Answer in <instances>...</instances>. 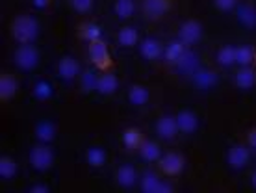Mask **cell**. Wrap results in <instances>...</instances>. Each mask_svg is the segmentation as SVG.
I'll list each match as a JSON object with an SVG mask.
<instances>
[{
	"mask_svg": "<svg viewBox=\"0 0 256 193\" xmlns=\"http://www.w3.org/2000/svg\"><path fill=\"white\" fill-rule=\"evenodd\" d=\"M178 122H176V116H162L158 121H156V134L160 136L162 140H167V142H171L176 138L178 134Z\"/></svg>",
	"mask_w": 256,
	"mask_h": 193,
	"instance_id": "ba28073f",
	"label": "cell"
},
{
	"mask_svg": "<svg viewBox=\"0 0 256 193\" xmlns=\"http://www.w3.org/2000/svg\"><path fill=\"white\" fill-rule=\"evenodd\" d=\"M202 38V24L195 19L184 20L178 28V39L186 46H192L198 43V39Z\"/></svg>",
	"mask_w": 256,
	"mask_h": 193,
	"instance_id": "52a82bcc",
	"label": "cell"
},
{
	"mask_svg": "<svg viewBox=\"0 0 256 193\" xmlns=\"http://www.w3.org/2000/svg\"><path fill=\"white\" fill-rule=\"evenodd\" d=\"M36 134H38L41 143H50L56 138V126L50 121H41L36 126Z\"/></svg>",
	"mask_w": 256,
	"mask_h": 193,
	"instance_id": "603a6c76",
	"label": "cell"
},
{
	"mask_svg": "<svg viewBox=\"0 0 256 193\" xmlns=\"http://www.w3.org/2000/svg\"><path fill=\"white\" fill-rule=\"evenodd\" d=\"M238 2L240 0H214L216 8L221 10V12H230V10H234L238 6Z\"/></svg>",
	"mask_w": 256,
	"mask_h": 193,
	"instance_id": "d6a6232c",
	"label": "cell"
},
{
	"mask_svg": "<svg viewBox=\"0 0 256 193\" xmlns=\"http://www.w3.org/2000/svg\"><path fill=\"white\" fill-rule=\"evenodd\" d=\"M176 122H178V130L182 134H193L198 128V117L193 114L192 110H182L176 114Z\"/></svg>",
	"mask_w": 256,
	"mask_h": 193,
	"instance_id": "4fadbf2b",
	"label": "cell"
},
{
	"mask_svg": "<svg viewBox=\"0 0 256 193\" xmlns=\"http://www.w3.org/2000/svg\"><path fill=\"white\" fill-rule=\"evenodd\" d=\"M218 62L219 65H223V67H230V65L236 64V46L232 45H224L221 46L218 50Z\"/></svg>",
	"mask_w": 256,
	"mask_h": 193,
	"instance_id": "484cf974",
	"label": "cell"
},
{
	"mask_svg": "<svg viewBox=\"0 0 256 193\" xmlns=\"http://www.w3.org/2000/svg\"><path fill=\"white\" fill-rule=\"evenodd\" d=\"M247 145H249L250 148H256V126L247 132Z\"/></svg>",
	"mask_w": 256,
	"mask_h": 193,
	"instance_id": "836d02e7",
	"label": "cell"
},
{
	"mask_svg": "<svg viewBox=\"0 0 256 193\" xmlns=\"http://www.w3.org/2000/svg\"><path fill=\"white\" fill-rule=\"evenodd\" d=\"M140 52L145 60L154 62V60H158L162 54H164V46H162V43L158 41V39L147 38L140 43Z\"/></svg>",
	"mask_w": 256,
	"mask_h": 193,
	"instance_id": "9a60e30c",
	"label": "cell"
},
{
	"mask_svg": "<svg viewBox=\"0 0 256 193\" xmlns=\"http://www.w3.org/2000/svg\"><path fill=\"white\" fill-rule=\"evenodd\" d=\"M13 58H15V65L19 69H22V71H32L39 64V52L32 43H28V45H20L15 50Z\"/></svg>",
	"mask_w": 256,
	"mask_h": 193,
	"instance_id": "277c9868",
	"label": "cell"
},
{
	"mask_svg": "<svg viewBox=\"0 0 256 193\" xmlns=\"http://www.w3.org/2000/svg\"><path fill=\"white\" fill-rule=\"evenodd\" d=\"M15 174H17V164H15V160L10 158V156H2L0 158V176L10 180Z\"/></svg>",
	"mask_w": 256,
	"mask_h": 193,
	"instance_id": "83f0119b",
	"label": "cell"
},
{
	"mask_svg": "<svg viewBox=\"0 0 256 193\" xmlns=\"http://www.w3.org/2000/svg\"><path fill=\"white\" fill-rule=\"evenodd\" d=\"M250 184H252V188H256V171L250 174Z\"/></svg>",
	"mask_w": 256,
	"mask_h": 193,
	"instance_id": "8d00e7d4",
	"label": "cell"
},
{
	"mask_svg": "<svg viewBox=\"0 0 256 193\" xmlns=\"http://www.w3.org/2000/svg\"><path fill=\"white\" fill-rule=\"evenodd\" d=\"M114 10H116V15L119 19H128V17L134 15L136 4H134V0H116Z\"/></svg>",
	"mask_w": 256,
	"mask_h": 193,
	"instance_id": "4316f807",
	"label": "cell"
},
{
	"mask_svg": "<svg viewBox=\"0 0 256 193\" xmlns=\"http://www.w3.org/2000/svg\"><path fill=\"white\" fill-rule=\"evenodd\" d=\"M78 72H80V65L74 58H70V56H64V58L58 62V76L65 82H69V80H74L78 76Z\"/></svg>",
	"mask_w": 256,
	"mask_h": 193,
	"instance_id": "7c38bea8",
	"label": "cell"
},
{
	"mask_svg": "<svg viewBox=\"0 0 256 193\" xmlns=\"http://www.w3.org/2000/svg\"><path fill=\"white\" fill-rule=\"evenodd\" d=\"M254 65H256V54H254Z\"/></svg>",
	"mask_w": 256,
	"mask_h": 193,
	"instance_id": "74e56055",
	"label": "cell"
},
{
	"mask_svg": "<svg viewBox=\"0 0 256 193\" xmlns=\"http://www.w3.org/2000/svg\"><path fill=\"white\" fill-rule=\"evenodd\" d=\"M158 166H160V171L166 174V176H178V174L184 171L186 160H184L182 154L171 150V152L162 154V158L158 160Z\"/></svg>",
	"mask_w": 256,
	"mask_h": 193,
	"instance_id": "8992f818",
	"label": "cell"
},
{
	"mask_svg": "<svg viewBox=\"0 0 256 193\" xmlns=\"http://www.w3.org/2000/svg\"><path fill=\"white\" fill-rule=\"evenodd\" d=\"M34 193H48V188L46 186H32Z\"/></svg>",
	"mask_w": 256,
	"mask_h": 193,
	"instance_id": "d590c367",
	"label": "cell"
},
{
	"mask_svg": "<svg viewBox=\"0 0 256 193\" xmlns=\"http://www.w3.org/2000/svg\"><path fill=\"white\" fill-rule=\"evenodd\" d=\"M19 90V82H17V78L13 76L12 72H2L0 74V100L4 102V100H10L15 96Z\"/></svg>",
	"mask_w": 256,
	"mask_h": 193,
	"instance_id": "5bb4252c",
	"label": "cell"
},
{
	"mask_svg": "<svg viewBox=\"0 0 256 193\" xmlns=\"http://www.w3.org/2000/svg\"><path fill=\"white\" fill-rule=\"evenodd\" d=\"M54 164V154L48 148L46 143H41V145H36V147L30 150V166L36 171H48Z\"/></svg>",
	"mask_w": 256,
	"mask_h": 193,
	"instance_id": "5b68a950",
	"label": "cell"
},
{
	"mask_svg": "<svg viewBox=\"0 0 256 193\" xmlns=\"http://www.w3.org/2000/svg\"><path fill=\"white\" fill-rule=\"evenodd\" d=\"M148 98H150L148 88H145V86L141 84L130 86V90H128V100H130V104H134V106H145L148 102Z\"/></svg>",
	"mask_w": 256,
	"mask_h": 193,
	"instance_id": "d6986e66",
	"label": "cell"
},
{
	"mask_svg": "<svg viewBox=\"0 0 256 193\" xmlns=\"http://www.w3.org/2000/svg\"><path fill=\"white\" fill-rule=\"evenodd\" d=\"M121 142L126 150H140L141 143H143V132L136 126H128V128L122 130Z\"/></svg>",
	"mask_w": 256,
	"mask_h": 193,
	"instance_id": "2e32d148",
	"label": "cell"
},
{
	"mask_svg": "<svg viewBox=\"0 0 256 193\" xmlns=\"http://www.w3.org/2000/svg\"><path fill=\"white\" fill-rule=\"evenodd\" d=\"M238 17L245 26H254L256 24V10L249 4H242L238 8Z\"/></svg>",
	"mask_w": 256,
	"mask_h": 193,
	"instance_id": "f1b7e54d",
	"label": "cell"
},
{
	"mask_svg": "<svg viewBox=\"0 0 256 193\" xmlns=\"http://www.w3.org/2000/svg\"><path fill=\"white\" fill-rule=\"evenodd\" d=\"M250 152L247 145L244 143H236L228 148V154H226V164L230 166L232 169H244L247 164H249Z\"/></svg>",
	"mask_w": 256,
	"mask_h": 193,
	"instance_id": "9c48e42d",
	"label": "cell"
},
{
	"mask_svg": "<svg viewBox=\"0 0 256 193\" xmlns=\"http://www.w3.org/2000/svg\"><path fill=\"white\" fill-rule=\"evenodd\" d=\"M140 154L145 162H158L162 158V147L156 142H150V140H143L140 147Z\"/></svg>",
	"mask_w": 256,
	"mask_h": 193,
	"instance_id": "ffe728a7",
	"label": "cell"
},
{
	"mask_svg": "<svg viewBox=\"0 0 256 193\" xmlns=\"http://www.w3.org/2000/svg\"><path fill=\"white\" fill-rule=\"evenodd\" d=\"M34 95L41 98V100H45V98H48L52 95V86L48 82H45V80H39L38 84L34 86Z\"/></svg>",
	"mask_w": 256,
	"mask_h": 193,
	"instance_id": "4dcf8cb0",
	"label": "cell"
},
{
	"mask_svg": "<svg viewBox=\"0 0 256 193\" xmlns=\"http://www.w3.org/2000/svg\"><path fill=\"white\" fill-rule=\"evenodd\" d=\"M162 178L156 173H145L141 178V190L145 193H160Z\"/></svg>",
	"mask_w": 256,
	"mask_h": 193,
	"instance_id": "cb8c5ba5",
	"label": "cell"
},
{
	"mask_svg": "<svg viewBox=\"0 0 256 193\" xmlns=\"http://www.w3.org/2000/svg\"><path fill=\"white\" fill-rule=\"evenodd\" d=\"M70 6L74 8V12L86 13L93 8V0H70Z\"/></svg>",
	"mask_w": 256,
	"mask_h": 193,
	"instance_id": "1f68e13d",
	"label": "cell"
},
{
	"mask_svg": "<svg viewBox=\"0 0 256 193\" xmlns=\"http://www.w3.org/2000/svg\"><path fill=\"white\" fill-rule=\"evenodd\" d=\"M32 2H34V6L41 8V10H43V8H48L52 4V0H32Z\"/></svg>",
	"mask_w": 256,
	"mask_h": 193,
	"instance_id": "e575fe53",
	"label": "cell"
},
{
	"mask_svg": "<svg viewBox=\"0 0 256 193\" xmlns=\"http://www.w3.org/2000/svg\"><path fill=\"white\" fill-rule=\"evenodd\" d=\"M119 88V80L112 71H102V74L96 76V88L95 90L100 95H114Z\"/></svg>",
	"mask_w": 256,
	"mask_h": 193,
	"instance_id": "8fae6325",
	"label": "cell"
},
{
	"mask_svg": "<svg viewBox=\"0 0 256 193\" xmlns=\"http://www.w3.org/2000/svg\"><path fill=\"white\" fill-rule=\"evenodd\" d=\"M88 54H90L91 64L95 65L98 71H112L114 60H112V54L108 50V45L104 43L102 39L91 41L90 46H88Z\"/></svg>",
	"mask_w": 256,
	"mask_h": 193,
	"instance_id": "7a4b0ae2",
	"label": "cell"
},
{
	"mask_svg": "<svg viewBox=\"0 0 256 193\" xmlns=\"http://www.w3.org/2000/svg\"><path fill=\"white\" fill-rule=\"evenodd\" d=\"M78 36H80V39L91 43V41H96V39L102 38V30H100V26L95 24V22L86 20V22H80V24H78Z\"/></svg>",
	"mask_w": 256,
	"mask_h": 193,
	"instance_id": "ac0fdd59",
	"label": "cell"
},
{
	"mask_svg": "<svg viewBox=\"0 0 256 193\" xmlns=\"http://www.w3.org/2000/svg\"><path fill=\"white\" fill-rule=\"evenodd\" d=\"M10 32H12V38L15 39L19 45H28V43H34L36 38H38L39 24L32 15L22 13V15H17V17L12 20Z\"/></svg>",
	"mask_w": 256,
	"mask_h": 193,
	"instance_id": "6da1fadb",
	"label": "cell"
},
{
	"mask_svg": "<svg viewBox=\"0 0 256 193\" xmlns=\"http://www.w3.org/2000/svg\"><path fill=\"white\" fill-rule=\"evenodd\" d=\"M88 164H90L91 168H102L104 162H106V152H104L100 147H91L88 148Z\"/></svg>",
	"mask_w": 256,
	"mask_h": 193,
	"instance_id": "f546056e",
	"label": "cell"
},
{
	"mask_svg": "<svg viewBox=\"0 0 256 193\" xmlns=\"http://www.w3.org/2000/svg\"><path fill=\"white\" fill-rule=\"evenodd\" d=\"M256 84V69H252L250 65L247 67H240V71L236 72V86L240 90H250Z\"/></svg>",
	"mask_w": 256,
	"mask_h": 193,
	"instance_id": "e0dca14e",
	"label": "cell"
},
{
	"mask_svg": "<svg viewBox=\"0 0 256 193\" xmlns=\"http://www.w3.org/2000/svg\"><path fill=\"white\" fill-rule=\"evenodd\" d=\"M173 8V0H143L141 2V13L147 20H162Z\"/></svg>",
	"mask_w": 256,
	"mask_h": 193,
	"instance_id": "3957f363",
	"label": "cell"
},
{
	"mask_svg": "<svg viewBox=\"0 0 256 193\" xmlns=\"http://www.w3.org/2000/svg\"><path fill=\"white\" fill-rule=\"evenodd\" d=\"M254 46L250 45H242L236 46V64L240 67H247V65L254 64Z\"/></svg>",
	"mask_w": 256,
	"mask_h": 193,
	"instance_id": "7402d4cb",
	"label": "cell"
},
{
	"mask_svg": "<svg viewBox=\"0 0 256 193\" xmlns=\"http://www.w3.org/2000/svg\"><path fill=\"white\" fill-rule=\"evenodd\" d=\"M116 180L121 188H132L138 182V173L132 166H121L116 173Z\"/></svg>",
	"mask_w": 256,
	"mask_h": 193,
	"instance_id": "44dd1931",
	"label": "cell"
},
{
	"mask_svg": "<svg viewBox=\"0 0 256 193\" xmlns=\"http://www.w3.org/2000/svg\"><path fill=\"white\" fill-rule=\"evenodd\" d=\"M164 58L169 65H178L182 64V60L186 58V45L180 41V39H174L169 45L166 46L164 50Z\"/></svg>",
	"mask_w": 256,
	"mask_h": 193,
	"instance_id": "30bf717a",
	"label": "cell"
},
{
	"mask_svg": "<svg viewBox=\"0 0 256 193\" xmlns=\"http://www.w3.org/2000/svg\"><path fill=\"white\" fill-rule=\"evenodd\" d=\"M117 39H119V43H121L122 46H126V48L136 46L138 45V30L132 28V26H124V28L119 30Z\"/></svg>",
	"mask_w": 256,
	"mask_h": 193,
	"instance_id": "d4e9b609",
	"label": "cell"
}]
</instances>
